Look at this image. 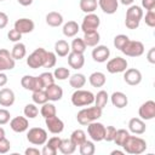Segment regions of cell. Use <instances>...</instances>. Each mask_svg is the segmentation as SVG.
I'll use <instances>...</instances> for the list:
<instances>
[{"instance_id": "11a10c76", "label": "cell", "mask_w": 155, "mask_h": 155, "mask_svg": "<svg viewBox=\"0 0 155 155\" xmlns=\"http://www.w3.org/2000/svg\"><path fill=\"white\" fill-rule=\"evenodd\" d=\"M147 59L149 63L155 64V47H151L147 53Z\"/></svg>"}, {"instance_id": "e7e4bbea", "label": "cell", "mask_w": 155, "mask_h": 155, "mask_svg": "<svg viewBox=\"0 0 155 155\" xmlns=\"http://www.w3.org/2000/svg\"><path fill=\"white\" fill-rule=\"evenodd\" d=\"M0 1H4V0H0Z\"/></svg>"}, {"instance_id": "94428289", "label": "cell", "mask_w": 155, "mask_h": 155, "mask_svg": "<svg viewBox=\"0 0 155 155\" xmlns=\"http://www.w3.org/2000/svg\"><path fill=\"white\" fill-rule=\"evenodd\" d=\"M133 1H134V0H120V2H121L122 5H132Z\"/></svg>"}, {"instance_id": "f6af8a7d", "label": "cell", "mask_w": 155, "mask_h": 155, "mask_svg": "<svg viewBox=\"0 0 155 155\" xmlns=\"http://www.w3.org/2000/svg\"><path fill=\"white\" fill-rule=\"evenodd\" d=\"M57 58H56V53L47 51L46 53V58H45V63H44V68H52L56 65Z\"/></svg>"}, {"instance_id": "4316f807", "label": "cell", "mask_w": 155, "mask_h": 155, "mask_svg": "<svg viewBox=\"0 0 155 155\" xmlns=\"http://www.w3.org/2000/svg\"><path fill=\"white\" fill-rule=\"evenodd\" d=\"M70 52V45L65 40H58L54 44V53L59 57H65Z\"/></svg>"}, {"instance_id": "ffe728a7", "label": "cell", "mask_w": 155, "mask_h": 155, "mask_svg": "<svg viewBox=\"0 0 155 155\" xmlns=\"http://www.w3.org/2000/svg\"><path fill=\"white\" fill-rule=\"evenodd\" d=\"M68 64L73 69H81L85 64V57L84 53H76V52H69L68 53Z\"/></svg>"}, {"instance_id": "d6a6232c", "label": "cell", "mask_w": 155, "mask_h": 155, "mask_svg": "<svg viewBox=\"0 0 155 155\" xmlns=\"http://www.w3.org/2000/svg\"><path fill=\"white\" fill-rule=\"evenodd\" d=\"M97 0H80V10L85 13H92L97 10Z\"/></svg>"}, {"instance_id": "c3c4849f", "label": "cell", "mask_w": 155, "mask_h": 155, "mask_svg": "<svg viewBox=\"0 0 155 155\" xmlns=\"http://www.w3.org/2000/svg\"><path fill=\"white\" fill-rule=\"evenodd\" d=\"M22 35L23 34H21L17 29H11L8 33H7V38H8V40L10 41H13V42H18L21 39H22Z\"/></svg>"}, {"instance_id": "f546056e", "label": "cell", "mask_w": 155, "mask_h": 155, "mask_svg": "<svg viewBox=\"0 0 155 155\" xmlns=\"http://www.w3.org/2000/svg\"><path fill=\"white\" fill-rule=\"evenodd\" d=\"M27 54V48H25V45L22 44V42H16L15 46L12 47V51H11V56L13 57L15 61H21L22 58H24Z\"/></svg>"}, {"instance_id": "f907efd6", "label": "cell", "mask_w": 155, "mask_h": 155, "mask_svg": "<svg viewBox=\"0 0 155 155\" xmlns=\"http://www.w3.org/2000/svg\"><path fill=\"white\" fill-rule=\"evenodd\" d=\"M10 117H11L10 111H8L7 109L1 108V109H0V125H5V124H7V122L10 121Z\"/></svg>"}, {"instance_id": "d6986e66", "label": "cell", "mask_w": 155, "mask_h": 155, "mask_svg": "<svg viewBox=\"0 0 155 155\" xmlns=\"http://www.w3.org/2000/svg\"><path fill=\"white\" fill-rule=\"evenodd\" d=\"M45 91H46V94H47L48 101H51V102L61 101L62 97H63V90H62V87L58 86V85H56V84L48 85L47 87H45Z\"/></svg>"}, {"instance_id": "f1b7e54d", "label": "cell", "mask_w": 155, "mask_h": 155, "mask_svg": "<svg viewBox=\"0 0 155 155\" xmlns=\"http://www.w3.org/2000/svg\"><path fill=\"white\" fill-rule=\"evenodd\" d=\"M46 23L50 27H59L63 23V16L59 12L52 11L46 15Z\"/></svg>"}, {"instance_id": "7c38bea8", "label": "cell", "mask_w": 155, "mask_h": 155, "mask_svg": "<svg viewBox=\"0 0 155 155\" xmlns=\"http://www.w3.org/2000/svg\"><path fill=\"white\" fill-rule=\"evenodd\" d=\"M21 85L28 91H36V90L44 88L40 78L39 76H33V75H24L21 79Z\"/></svg>"}, {"instance_id": "30bf717a", "label": "cell", "mask_w": 155, "mask_h": 155, "mask_svg": "<svg viewBox=\"0 0 155 155\" xmlns=\"http://www.w3.org/2000/svg\"><path fill=\"white\" fill-rule=\"evenodd\" d=\"M127 69V61L122 57H115L108 61L107 63V70L110 74H116V73H122Z\"/></svg>"}, {"instance_id": "52a82bcc", "label": "cell", "mask_w": 155, "mask_h": 155, "mask_svg": "<svg viewBox=\"0 0 155 155\" xmlns=\"http://www.w3.org/2000/svg\"><path fill=\"white\" fill-rule=\"evenodd\" d=\"M121 51L128 57H139L144 53V45L137 40H128Z\"/></svg>"}, {"instance_id": "7a4b0ae2", "label": "cell", "mask_w": 155, "mask_h": 155, "mask_svg": "<svg viewBox=\"0 0 155 155\" xmlns=\"http://www.w3.org/2000/svg\"><path fill=\"white\" fill-rule=\"evenodd\" d=\"M102 110L98 107H90V108H84L81 109L78 115H76V120L80 125H88L90 122L97 121L101 116H102Z\"/></svg>"}, {"instance_id": "cb8c5ba5", "label": "cell", "mask_w": 155, "mask_h": 155, "mask_svg": "<svg viewBox=\"0 0 155 155\" xmlns=\"http://www.w3.org/2000/svg\"><path fill=\"white\" fill-rule=\"evenodd\" d=\"M110 101H111V104H113L114 107H116L117 109H122V108H125V107L128 104V98H127V96H126L124 92H120V91L114 92V93L110 96Z\"/></svg>"}, {"instance_id": "e575fe53", "label": "cell", "mask_w": 155, "mask_h": 155, "mask_svg": "<svg viewBox=\"0 0 155 155\" xmlns=\"http://www.w3.org/2000/svg\"><path fill=\"white\" fill-rule=\"evenodd\" d=\"M56 113H57V110H56L54 104L48 103V102L44 103V104H42V107H41V109H40V114L42 115V117H44V119H47V117L54 116V115H56Z\"/></svg>"}, {"instance_id": "5bb4252c", "label": "cell", "mask_w": 155, "mask_h": 155, "mask_svg": "<svg viewBox=\"0 0 155 155\" xmlns=\"http://www.w3.org/2000/svg\"><path fill=\"white\" fill-rule=\"evenodd\" d=\"M124 80L130 86L139 85L140 81H142V73L138 69H136V68L126 69L125 70V74H124Z\"/></svg>"}, {"instance_id": "6125c7cd", "label": "cell", "mask_w": 155, "mask_h": 155, "mask_svg": "<svg viewBox=\"0 0 155 155\" xmlns=\"http://www.w3.org/2000/svg\"><path fill=\"white\" fill-rule=\"evenodd\" d=\"M124 153H125V151H120V150H113L110 154H111V155H115V154H117V155H124Z\"/></svg>"}, {"instance_id": "2e32d148", "label": "cell", "mask_w": 155, "mask_h": 155, "mask_svg": "<svg viewBox=\"0 0 155 155\" xmlns=\"http://www.w3.org/2000/svg\"><path fill=\"white\" fill-rule=\"evenodd\" d=\"M109 56H110V50L104 45H97L92 51V58L94 62H98V63L107 62Z\"/></svg>"}, {"instance_id": "d4e9b609", "label": "cell", "mask_w": 155, "mask_h": 155, "mask_svg": "<svg viewBox=\"0 0 155 155\" xmlns=\"http://www.w3.org/2000/svg\"><path fill=\"white\" fill-rule=\"evenodd\" d=\"M86 46H90V47H94L98 45L99 40H101V35L97 30H93V31H88V33H84V38H82Z\"/></svg>"}, {"instance_id": "44dd1931", "label": "cell", "mask_w": 155, "mask_h": 155, "mask_svg": "<svg viewBox=\"0 0 155 155\" xmlns=\"http://www.w3.org/2000/svg\"><path fill=\"white\" fill-rule=\"evenodd\" d=\"M128 130L134 134H143L147 130V126L144 120H142L140 117H132L128 121Z\"/></svg>"}, {"instance_id": "7bdbcfd3", "label": "cell", "mask_w": 155, "mask_h": 155, "mask_svg": "<svg viewBox=\"0 0 155 155\" xmlns=\"http://www.w3.org/2000/svg\"><path fill=\"white\" fill-rule=\"evenodd\" d=\"M130 40V38L127 36V35H125V34H119V35H116L115 38H114V46H115V48H117V50H122L124 48V46L127 44V41Z\"/></svg>"}, {"instance_id": "8992f818", "label": "cell", "mask_w": 155, "mask_h": 155, "mask_svg": "<svg viewBox=\"0 0 155 155\" xmlns=\"http://www.w3.org/2000/svg\"><path fill=\"white\" fill-rule=\"evenodd\" d=\"M27 139L34 145H44L47 140V132L41 127H33L28 131Z\"/></svg>"}, {"instance_id": "d590c367", "label": "cell", "mask_w": 155, "mask_h": 155, "mask_svg": "<svg viewBox=\"0 0 155 155\" xmlns=\"http://www.w3.org/2000/svg\"><path fill=\"white\" fill-rule=\"evenodd\" d=\"M31 98H33V102H34L35 104H44V103L48 102V98H47V94H46L45 88L33 91Z\"/></svg>"}, {"instance_id": "8fae6325", "label": "cell", "mask_w": 155, "mask_h": 155, "mask_svg": "<svg viewBox=\"0 0 155 155\" xmlns=\"http://www.w3.org/2000/svg\"><path fill=\"white\" fill-rule=\"evenodd\" d=\"M138 115L142 120H153L155 117V102L151 99L144 102L138 109Z\"/></svg>"}, {"instance_id": "6f0895ef", "label": "cell", "mask_w": 155, "mask_h": 155, "mask_svg": "<svg viewBox=\"0 0 155 155\" xmlns=\"http://www.w3.org/2000/svg\"><path fill=\"white\" fill-rule=\"evenodd\" d=\"M24 154L25 155H40L41 151L39 149H36V148H27L25 151H24Z\"/></svg>"}, {"instance_id": "f35d334b", "label": "cell", "mask_w": 155, "mask_h": 155, "mask_svg": "<svg viewBox=\"0 0 155 155\" xmlns=\"http://www.w3.org/2000/svg\"><path fill=\"white\" fill-rule=\"evenodd\" d=\"M86 139H87V138H86V133H85L82 130H75V131H73L71 134H70V140H71L76 147L80 145V144H82Z\"/></svg>"}, {"instance_id": "83f0119b", "label": "cell", "mask_w": 155, "mask_h": 155, "mask_svg": "<svg viewBox=\"0 0 155 155\" xmlns=\"http://www.w3.org/2000/svg\"><path fill=\"white\" fill-rule=\"evenodd\" d=\"M88 81H90L91 86H93V87H102V86H104L107 78L102 71H94L90 75Z\"/></svg>"}, {"instance_id": "9c48e42d", "label": "cell", "mask_w": 155, "mask_h": 155, "mask_svg": "<svg viewBox=\"0 0 155 155\" xmlns=\"http://www.w3.org/2000/svg\"><path fill=\"white\" fill-rule=\"evenodd\" d=\"M104 131H105V126L101 122L93 121L87 125V133L93 142L104 140Z\"/></svg>"}, {"instance_id": "3957f363", "label": "cell", "mask_w": 155, "mask_h": 155, "mask_svg": "<svg viewBox=\"0 0 155 155\" xmlns=\"http://www.w3.org/2000/svg\"><path fill=\"white\" fill-rule=\"evenodd\" d=\"M143 18V10L140 6L131 5L128 10L126 11V18H125V25L128 29H137L139 27V23Z\"/></svg>"}, {"instance_id": "9a60e30c", "label": "cell", "mask_w": 155, "mask_h": 155, "mask_svg": "<svg viewBox=\"0 0 155 155\" xmlns=\"http://www.w3.org/2000/svg\"><path fill=\"white\" fill-rule=\"evenodd\" d=\"M45 124H46L47 130L53 134H58L64 130V122L56 115L45 119Z\"/></svg>"}, {"instance_id": "5b68a950", "label": "cell", "mask_w": 155, "mask_h": 155, "mask_svg": "<svg viewBox=\"0 0 155 155\" xmlns=\"http://www.w3.org/2000/svg\"><path fill=\"white\" fill-rule=\"evenodd\" d=\"M46 53L47 51L42 47H38L36 50H34L27 58V64L29 68L31 69H36L40 67H44L45 63V58H46Z\"/></svg>"}, {"instance_id": "680465c9", "label": "cell", "mask_w": 155, "mask_h": 155, "mask_svg": "<svg viewBox=\"0 0 155 155\" xmlns=\"http://www.w3.org/2000/svg\"><path fill=\"white\" fill-rule=\"evenodd\" d=\"M7 84V75L2 71H0V87L5 86Z\"/></svg>"}, {"instance_id": "816d5d0a", "label": "cell", "mask_w": 155, "mask_h": 155, "mask_svg": "<svg viewBox=\"0 0 155 155\" xmlns=\"http://www.w3.org/2000/svg\"><path fill=\"white\" fill-rule=\"evenodd\" d=\"M11 148V143L8 139H6L5 137L2 139H0V154H6Z\"/></svg>"}, {"instance_id": "277c9868", "label": "cell", "mask_w": 155, "mask_h": 155, "mask_svg": "<svg viewBox=\"0 0 155 155\" xmlns=\"http://www.w3.org/2000/svg\"><path fill=\"white\" fill-rule=\"evenodd\" d=\"M93 102H94V94L91 91H86V90L79 88L71 94V103L75 107L91 105Z\"/></svg>"}, {"instance_id": "681fc988", "label": "cell", "mask_w": 155, "mask_h": 155, "mask_svg": "<svg viewBox=\"0 0 155 155\" xmlns=\"http://www.w3.org/2000/svg\"><path fill=\"white\" fill-rule=\"evenodd\" d=\"M61 142H62V138H59V137H52L48 140H46V145H48L50 148H52V149H54V150L58 151V148L61 145Z\"/></svg>"}, {"instance_id": "ac0fdd59", "label": "cell", "mask_w": 155, "mask_h": 155, "mask_svg": "<svg viewBox=\"0 0 155 155\" xmlns=\"http://www.w3.org/2000/svg\"><path fill=\"white\" fill-rule=\"evenodd\" d=\"M35 28V24L29 18H19L15 22V29H17L21 34H28L31 33Z\"/></svg>"}, {"instance_id": "603a6c76", "label": "cell", "mask_w": 155, "mask_h": 155, "mask_svg": "<svg viewBox=\"0 0 155 155\" xmlns=\"http://www.w3.org/2000/svg\"><path fill=\"white\" fill-rule=\"evenodd\" d=\"M98 6L107 15H113L117 11L119 0H98Z\"/></svg>"}, {"instance_id": "be15d7a7", "label": "cell", "mask_w": 155, "mask_h": 155, "mask_svg": "<svg viewBox=\"0 0 155 155\" xmlns=\"http://www.w3.org/2000/svg\"><path fill=\"white\" fill-rule=\"evenodd\" d=\"M5 137V130L2 127H0V139H2Z\"/></svg>"}, {"instance_id": "484cf974", "label": "cell", "mask_w": 155, "mask_h": 155, "mask_svg": "<svg viewBox=\"0 0 155 155\" xmlns=\"http://www.w3.org/2000/svg\"><path fill=\"white\" fill-rule=\"evenodd\" d=\"M80 30V25L75 21H69L63 25V34L67 38H73L75 36Z\"/></svg>"}, {"instance_id": "8d00e7d4", "label": "cell", "mask_w": 155, "mask_h": 155, "mask_svg": "<svg viewBox=\"0 0 155 155\" xmlns=\"http://www.w3.org/2000/svg\"><path fill=\"white\" fill-rule=\"evenodd\" d=\"M128 136H130V132L127 130H125V128L116 130V133H115V137H114V140L113 142H115L116 145L122 147L124 143L126 142V139L128 138Z\"/></svg>"}, {"instance_id": "1f68e13d", "label": "cell", "mask_w": 155, "mask_h": 155, "mask_svg": "<svg viewBox=\"0 0 155 155\" xmlns=\"http://www.w3.org/2000/svg\"><path fill=\"white\" fill-rule=\"evenodd\" d=\"M58 150L64 155H70L76 150V145L70 140V138L69 139H62Z\"/></svg>"}, {"instance_id": "836d02e7", "label": "cell", "mask_w": 155, "mask_h": 155, "mask_svg": "<svg viewBox=\"0 0 155 155\" xmlns=\"http://www.w3.org/2000/svg\"><path fill=\"white\" fill-rule=\"evenodd\" d=\"M108 99H109V96H108L107 91L101 90V91L94 96V102H93V103L96 104V107H98V108L103 109V108L107 105Z\"/></svg>"}, {"instance_id": "f5cc1de1", "label": "cell", "mask_w": 155, "mask_h": 155, "mask_svg": "<svg viewBox=\"0 0 155 155\" xmlns=\"http://www.w3.org/2000/svg\"><path fill=\"white\" fill-rule=\"evenodd\" d=\"M142 7L147 11L155 10V0H142Z\"/></svg>"}, {"instance_id": "ab89813d", "label": "cell", "mask_w": 155, "mask_h": 155, "mask_svg": "<svg viewBox=\"0 0 155 155\" xmlns=\"http://www.w3.org/2000/svg\"><path fill=\"white\" fill-rule=\"evenodd\" d=\"M86 47L87 46L85 45V42H84V40L81 38L74 39L73 42H71V45H70V50L73 52H76V53H84L85 50H86Z\"/></svg>"}, {"instance_id": "e0dca14e", "label": "cell", "mask_w": 155, "mask_h": 155, "mask_svg": "<svg viewBox=\"0 0 155 155\" xmlns=\"http://www.w3.org/2000/svg\"><path fill=\"white\" fill-rule=\"evenodd\" d=\"M10 127L12 131H15L17 133H22V132L27 131L29 127L28 119L24 116H16L10 121Z\"/></svg>"}, {"instance_id": "ba28073f", "label": "cell", "mask_w": 155, "mask_h": 155, "mask_svg": "<svg viewBox=\"0 0 155 155\" xmlns=\"http://www.w3.org/2000/svg\"><path fill=\"white\" fill-rule=\"evenodd\" d=\"M99 24H101V19H99V17L96 13H93V12L92 13H86V16L82 19L80 29L84 33H88V31L97 30Z\"/></svg>"}, {"instance_id": "6da1fadb", "label": "cell", "mask_w": 155, "mask_h": 155, "mask_svg": "<svg viewBox=\"0 0 155 155\" xmlns=\"http://www.w3.org/2000/svg\"><path fill=\"white\" fill-rule=\"evenodd\" d=\"M124 151H126L127 154H132V155H138L145 151L147 149V142L140 138V137H136V136H128V138L126 139V142L122 145Z\"/></svg>"}, {"instance_id": "ee69618b", "label": "cell", "mask_w": 155, "mask_h": 155, "mask_svg": "<svg viewBox=\"0 0 155 155\" xmlns=\"http://www.w3.org/2000/svg\"><path fill=\"white\" fill-rule=\"evenodd\" d=\"M39 78H40V80H41V84H42L44 88L47 87L48 85L54 84V76H53V74L50 73V71H45V73L40 74Z\"/></svg>"}, {"instance_id": "4fadbf2b", "label": "cell", "mask_w": 155, "mask_h": 155, "mask_svg": "<svg viewBox=\"0 0 155 155\" xmlns=\"http://www.w3.org/2000/svg\"><path fill=\"white\" fill-rule=\"evenodd\" d=\"M16 65V61L11 56L10 51L5 48H0V71L11 70Z\"/></svg>"}, {"instance_id": "9f6ffc18", "label": "cell", "mask_w": 155, "mask_h": 155, "mask_svg": "<svg viewBox=\"0 0 155 155\" xmlns=\"http://www.w3.org/2000/svg\"><path fill=\"white\" fill-rule=\"evenodd\" d=\"M41 154H42V155H56V154H57V150L50 148L48 145H44V148H42V150H41Z\"/></svg>"}, {"instance_id": "b9f144b4", "label": "cell", "mask_w": 155, "mask_h": 155, "mask_svg": "<svg viewBox=\"0 0 155 155\" xmlns=\"http://www.w3.org/2000/svg\"><path fill=\"white\" fill-rule=\"evenodd\" d=\"M53 76H54V79H57V80H67V79L70 76V71H69L68 68L59 67V68H56V69H54Z\"/></svg>"}, {"instance_id": "bcb514c9", "label": "cell", "mask_w": 155, "mask_h": 155, "mask_svg": "<svg viewBox=\"0 0 155 155\" xmlns=\"http://www.w3.org/2000/svg\"><path fill=\"white\" fill-rule=\"evenodd\" d=\"M144 21H145V24H147L148 27L154 28V27H155V10H149V11H147L145 17H144Z\"/></svg>"}, {"instance_id": "4dcf8cb0", "label": "cell", "mask_w": 155, "mask_h": 155, "mask_svg": "<svg viewBox=\"0 0 155 155\" xmlns=\"http://www.w3.org/2000/svg\"><path fill=\"white\" fill-rule=\"evenodd\" d=\"M85 84H86V78H85L84 74L78 73V74H74L69 78V85L75 90H79V88L84 87Z\"/></svg>"}, {"instance_id": "db71d44e", "label": "cell", "mask_w": 155, "mask_h": 155, "mask_svg": "<svg viewBox=\"0 0 155 155\" xmlns=\"http://www.w3.org/2000/svg\"><path fill=\"white\" fill-rule=\"evenodd\" d=\"M8 23V16L5 13V12H1L0 11V29L5 28Z\"/></svg>"}, {"instance_id": "7dc6e473", "label": "cell", "mask_w": 155, "mask_h": 155, "mask_svg": "<svg viewBox=\"0 0 155 155\" xmlns=\"http://www.w3.org/2000/svg\"><path fill=\"white\" fill-rule=\"evenodd\" d=\"M115 133H116V128L114 126H107L105 131H104V140L113 142L114 137H115Z\"/></svg>"}, {"instance_id": "60d3db41", "label": "cell", "mask_w": 155, "mask_h": 155, "mask_svg": "<svg viewBox=\"0 0 155 155\" xmlns=\"http://www.w3.org/2000/svg\"><path fill=\"white\" fill-rule=\"evenodd\" d=\"M24 115H25V117L27 119H34V117H36L38 116V114H39V109H38V107L35 105V103H29V104H27L25 107H24Z\"/></svg>"}, {"instance_id": "74e56055", "label": "cell", "mask_w": 155, "mask_h": 155, "mask_svg": "<svg viewBox=\"0 0 155 155\" xmlns=\"http://www.w3.org/2000/svg\"><path fill=\"white\" fill-rule=\"evenodd\" d=\"M79 151H80L81 155H93L94 151H96V148H94L93 142L86 139L82 144L79 145Z\"/></svg>"}, {"instance_id": "91938a15", "label": "cell", "mask_w": 155, "mask_h": 155, "mask_svg": "<svg viewBox=\"0 0 155 155\" xmlns=\"http://www.w3.org/2000/svg\"><path fill=\"white\" fill-rule=\"evenodd\" d=\"M17 1H18V4L22 5V6H29V5L33 4V0H17Z\"/></svg>"}, {"instance_id": "7402d4cb", "label": "cell", "mask_w": 155, "mask_h": 155, "mask_svg": "<svg viewBox=\"0 0 155 155\" xmlns=\"http://www.w3.org/2000/svg\"><path fill=\"white\" fill-rule=\"evenodd\" d=\"M15 103V92L11 88L4 87L0 90V105L11 107Z\"/></svg>"}]
</instances>
